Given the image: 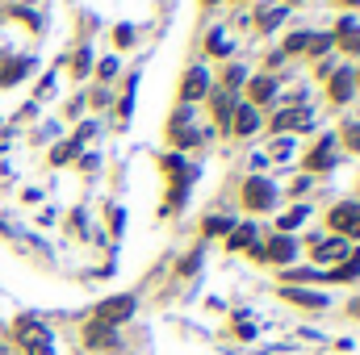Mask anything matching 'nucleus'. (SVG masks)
Returning <instances> with one entry per match:
<instances>
[{
  "mask_svg": "<svg viewBox=\"0 0 360 355\" xmlns=\"http://www.w3.org/2000/svg\"><path fill=\"white\" fill-rule=\"evenodd\" d=\"M205 51H210V55H231V42L222 38V29H214V34L205 38Z\"/></svg>",
  "mask_w": 360,
  "mask_h": 355,
  "instance_id": "nucleus-27",
  "label": "nucleus"
},
{
  "mask_svg": "<svg viewBox=\"0 0 360 355\" xmlns=\"http://www.w3.org/2000/svg\"><path fill=\"white\" fill-rule=\"evenodd\" d=\"M285 13H289L285 4H264V8H260V17H256V21H260V34H272V29L285 21Z\"/></svg>",
  "mask_w": 360,
  "mask_h": 355,
  "instance_id": "nucleus-19",
  "label": "nucleus"
},
{
  "mask_svg": "<svg viewBox=\"0 0 360 355\" xmlns=\"http://www.w3.org/2000/svg\"><path fill=\"white\" fill-rule=\"evenodd\" d=\"M89 63H92L89 46H80V55H76V59H72V72H76V76H89Z\"/></svg>",
  "mask_w": 360,
  "mask_h": 355,
  "instance_id": "nucleus-29",
  "label": "nucleus"
},
{
  "mask_svg": "<svg viewBox=\"0 0 360 355\" xmlns=\"http://www.w3.org/2000/svg\"><path fill=\"white\" fill-rule=\"evenodd\" d=\"M281 280L297 288V284H306V280H327V272H319V267H285Z\"/></svg>",
  "mask_w": 360,
  "mask_h": 355,
  "instance_id": "nucleus-18",
  "label": "nucleus"
},
{
  "mask_svg": "<svg viewBox=\"0 0 360 355\" xmlns=\"http://www.w3.org/2000/svg\"><path fill=\"white\" fill-rule=\"evenodd\" d=\"M310 247H314V260H319V264H335V260H348V247H352V243L335 234V239H314Z\"/></svg>",
  "mask_w": 360,
  "mask_h": 355,
  "instance_id": "nucleus-13",
  "label": "nucleus"
},
{
  "mask_svg": "<svg viewBox=\"0 0 360 355\" xmlns=\"http://www.w3.org/2000/svg\"><path fill=\"white\" fill-rule=\"evenodd\" d=\"M134 314V297H109V301H101V309H96V322H105V326H117V322H126Z\"/></svg>",
  "mask_w": 360,
  "mask_h": 355,
  "instance_id": "nucleus-9",
  "label": "nucleus"
},
{
  "mask_svg": "<svg viewBox=\"0 0 360 355\" xmlns=\"http://www.w3.org/2000/svg\"><path fill=\"white\" fill-rule=\"evenodd\" d=\"M281 297H285V301H293V305H302V309H323V305H327V297H323V293L293 288V284H285V288H281Z\"/></svg>",
  "mask_w": 360,
  "mask_h": 355,
  "instance_id": "nucleus-15",
  "label": "nucleus"
},
{
  "mask_svg": "<svg viewBox=\"0 0 360 355\" xmlns=\"http://www.w3.org/2000/svg\"><path fill=\"white\" fill-rule=\"evenodd\" d=\"M252 255H256V260H269V264L289 267L293 260H297V239H293V234H272L269 247H252Z\"/></svg>",
  "mask_w": 360,
  "mask_h": 355,
  "instance_id": "nucleus-5",
  "label": "nucleus"
},
{
  "mask_svg": "<svg viewBox=\"0 0 360 355\" xmlns=\"http://www.w3.org/2000/svg\"><path fill=\"white\" fill-rule=\"evenodd\" d=\"M331 46H335V34H310V46H306V55H310V59H323Z\"/></svg>",
  "mask_w": 360,
  "mask_h": 355,
  "instance_id": "nucleus-21",
  "label": "nucleus"
},
{
  "mask_svg": "<svg viewBox=\"0 0 360 355\" xmlns=\"http://www.w3.org/2000/svg\"><path fill=\"white\" fill-rule=\"evenodd\" d=\"M256 130H260V109L248 105V100H239V105H235V117H231V134L248 138V134H256Z\"/></svg>",
  "mask_w": 360,
  "mask_h": 355,
  "instance_id": "nucleus-11",
  "label": "nucleus"
},
{
  "mask_svg": "<svg viewBox=\"0 0 360 355\" xmlns=\"http://www.w3.org/2000/svg\"><path fill=\"white\" fill-rule=\"evenodd\" d=\"M348 318H360V297L356 301H348Z\"/></svg>",
  "mask_w": 360,
  "mask_h": 355,
  "instance_id": "nucleus-34",
  "label": "nucleus"
},
{
  "mask_svg": "<svg viewBox=\"0 0 360 355\" xmlns=\"http://www.w3.org/2000/svg\"><path fill=\"white\" fill-rule=\"evenodd\" d=\"M76 155H80V142L72 138V142H63V147H55V151H51V163H55V168H63V163H72Z\"/></svg>",
  "mask_w": 360,
  "mask_h": 355,
  "instance_id": "nucleus-24",
  "label": "nucleus"
},
{
  "mask_svg": "<svg viewBox=\"0 0 360 355\" xmlns=\"http://www.w3.org/2000/svg\"><path fill=\"white\" fill-rule=\"evenodd\" d=\"M235 92H226V88H210V109H214V117H218V126L231 134V117H235Z\"/></svg>",
  "mask_w": 360,
  "mask_h": 355,
  "instance_id": "nucleus-12",
  "label": "nucleus"
},
{
  "mask_svg": "<svg viewBox=\"0 0 360 355\" xmlns=\"http://www.w3.org/2000/svg\"><path fill=\"white\" fill-rule=\"evenodd\" d=\"M13 339H17V347L25 355H55L51 330H46L38 318H17V322H13Z\"/></svg>",
  "mask_w": 360,
  "mask_h": 355,
  "instance_id": "nucleus-1",
  "label": "nucleus"
},
{
  "mask_svg": "<svg viewBox=\"0 0 360 355\" xmlns=\"http://www.w3.org/2000/svg\"><path fill=\"white\" fill-rule=\"evenodd\" d=\"M210 72L205 67H188V76H184V84H180V100L184 105H197V100H205L210 96Z\"/></svg>",
  "mask_w": 360,
  "mask_h": 355,
  "instance_id": "nucleus-8",
  "label": "nucleus"
},
{
  "mask_svg": "<svg viewBox=\"0 0 360 355\" xmlns=\"http://www.w3.org/2000/svg\"><path fill=\"white\" fill-rule=\"evenodd\" d=\"M306 217H310V205H297V209H289V213L276 222V234H289V230H297Z\"/></svg>",
  "mask_w": 360,
  "mask_h": 355,
  "instance_id": "nucleus-20",
  "label": "nucleus"
},
{
  "mask_svg": "<svg viewBox=\"0 0 360 355\" xmlns=\"http://www.w3.org/2000/svg\"><path fill=\"white\" fill-rule=\"evenodd\" d=\"M356 88H360V72H356Z\"/></svg>",
  "mask_w": 360,
  "mask_h": 355,
  "instance_id": "nucleus-36",
  "label": "nucleus"
},
{
  "mask_svg": "<svg viewBox=\"0 0 360 355\" xmlns=\"http://www.w3.org/2000/svg\"><path fill=\"white\" fill-rule=\"evenodd\" d=\"M276 201H281V188H276L269 176H248L243 180V205H248L252 213H264Z\"/></svg>",
  "mask_w": 360,
  "mask_h": 355,
  "instance_id": "nucleus-2",
  "label": "nucleus"
},
{
  "mask_svg": "<svg viewBox=\"0 0 360 355\" xmlns=\"http://www.w3.org/2000/svg\"><path fill=\"white\" fill-rule=\"evenodd\" d=\"M172 142L184 151V147H197V142H201V134H197L193 126H172Z\"/></svg>",
  "mask_w": 360,
  "mask_h": 355,
  "instance_id": "nucleus-25",
  "label": "nucleus"
},
{
  "mask_svg": "<svg viewBox=\"0 0 360 355\" xmlns=\"http://www.w3.org/2000/svg\"><path fill=\"white\" fill-rule=\"evenodd\" d=\"M243 247H248V251L256 247V226H252V222H248V226H235V230L226 234V251H243Z\"/></svg>",
  "mask_w": 360,
  "mask_h": 355,
  "instance_id": "nucleus-17",
  "label": "nucleus"
},
{
  "mask_svg": "<svg viewBox=\"0 0 360 355\" xmlns=\"http://www.w3.org/2000/svg\"><path fill=\"white\" fill-rule=\"evenodd\" d=\"M201 230L214 239V234H231V230H235V222H231V217H222V213H210V217L201 222Z\"/></svg>",
  "mask_w": 360,
  "mask_h": 355,
  "instance_id": "nucleus-22",
  "label": "nucleus"
},
{
  "mask_svg": "<svg viewBox=\"0 0 360 355\" xmlns=\"http://www.w3.org/2000/svg\"><path fill=\"white\" fill-rule=\"evenodd\" d=\"M335 46L348 51V55H360V25L352 17H344V21L335 25Z\"/></svg>",
  "mask_w": 360,
  "mask_h": 355,
  "instance_id": "nucleus-14",
  "label": "nucleus"
},
{
  "mask_svg": "<svg viewBox=\"0 0 360 355\" xmlns=\"http://www.w3.org/2000/svg\"><path fill=\"white\" fill-rule=\"evenodd\" d=\"M310 126H314V109H306V105H289L272 117V130L285 134V138H293L297 130H310Z\"/></svg>",
  "mask_w": 360,
  "mask_h": 355,
  "instance_id": "nucleus-4",
  "label": "nucleus"
},
{
  "mask_svg": "<svg viewBox=\"0 0 360 355\" xmlns=\"http://www.w3.org/2000/svg\"><path fill=\"white\" fill-rule=\"evenodd\" d=\"M306 46H310V29H297V34H289V42L281 46V55L289 59V55H302Z\"/></svg>",
  "mask_w": 360,
  "mask_h": 355,
  "instance_id": "nucleus-23",
  "label": "nucleus"
},
{
  "mask_svg": "<svg viewBox=\"0 0 360 355\" xmlns=\"http://www.w3.org/2000/svg\"><path fill=\"white\" fill-rule=\"evenodd\" d=\"M117 42H122V46H130V42H134V29H130V25H122V29H117Z\"/></svg>",
  "mask_w": 360,
  "mask_h": 355,
  "instance_id": "nucleus-33",
  "label": "nucleus"
},
{
  "mask_svg": "<svg viewBox=\"0 0 360 355\" xmlns=\"http://www.w3.org/2000/svg\"><path fill=\"white\" fill-rule=\"evenodd\" d=\"M84 343H89V347H113V343H117V330H113V326H105V322H89Z\"/></svg>",
  "mask_w": 360,
  "mask_h": 355,
  "instance_id": "nucleus-16",
  "label": "nucleus"
},
{
  "mask_svg": "<svg viewBox=\"0 0 360 355\" xmlns=\"http://www.w3.org/2000/svg\"><path fill=\"white\" fill-rule=\"evenodd\" d=\"M331 72H335V63H331V59H319V67H314V76H319V80H327Z\"/></svg>",
  "mask_w": 360,
  "mask_h": 355,
  "instance_id": "nucleus-32",
  "label": "nucleus"
},
{
  "mask_svg": "<svg viewBox=\"0 0 360 355\" xmlns=\"http://www.w3.org/2000/svg\"><path fill=\"white\" fill-rule=\"evenodd\" d=\"M272 155H276V159H289V155H293V138H276V142H272Z\"/></svg>",
  "mask_w": 360,
  "mask_h": 355,
  "instance_id": "nucleus-30",
  "label": "nucleus"
},
{
  "mask_svg": "<svg viewBox=\"0 0 360 355\" xmlns=\"http://www.w3.org/2000/svg\"><path fill=\"white\" fill-rule=\"evenodd\" d=\"M340 4H348V8H356V4H360V0H340Z\"/></svg>",
  "mask_w": 360,
  "mask_h": 355,
  "instance_id": "nucleus-35",
  "label": "nucleus"
},
{
  "mask_svg": "<svg viewBox=\"0 0 360 355\" xmlns=\"http://www.w3.org/2000/svg\"><path fill=\"white\" fill-rule=\"evenodd\" d=\"M327 96H331V105H348L356 96V67H335L327 76Z\"/></svg>",
  "mask_w": 360,
  "mask_h": 355,
  "instance_id": "nucleus-6",
  "label": "nucleus"
},
{
  "mask_svg": "<svg viewBox=\"0 0 360 355\" xmlns=\"http://www.w3.org/2000/svg\"><path fill=\"white\" fill-rule=\"evenodd\" d=\"M243 88H248V105H256V109L276 105V80H272L269 72H264V76H252Z\"/></svg>",
  "mask_w": 360,
  "mask_h": 355,
  "instance_id": "nucleus-10",
  "label": "nucleus"
},
{
  "mask_svg": "<svg viewBox=\"0 0 360 355\" xmlns=\"http://www.w3.org/2000/svg\"><path fill=\"white\" fill-rule=\"evenodd\" d=\"M340 134H344V147H348V151H356V155H360V121H348V126H344Z\"/></svg>",
  "mask_w": 360,
  "mask_h": 355,
  "instance_id": "nucleus-28",
  "label": "nucleus"
},
{
  "mask_svg": "<svg viewBox=\"0 0 360 355\" xmlns=\"http://www.w3.org/2000/svg\"><path fill=\"white\" fill-rule=\"evenodd\" d=\"M96 76L101 80H109V76H117V59L109 55V59H101V67H96Z\"/></svg>",
  "mask_w": 360,
  "mask_h": 355,
  "instance_id": "nucleus-31",
  "label": "nucleus"
},
{
  "mask_svg": "<svg viewBox=\"0 0 360 355\" xmlns=\"http://www.w3.org/2000/svg\"><path fill=\"white\" fill-rule=\"evenodd\" d=\"M327 226H331L340 239L356 243L360 239V201H340V205L327 213Z\"/></svg>",
  "mask_w": 360,
  "mask_h": 355,
  "instance_id": "nucleus-3",
  "label": "nucleus"
},
{
  "mask_svg": "<svg viewBox=\"0 0 360 355\" xmlns=\"http://www.w3.org/2000/svg\"><path fill=\"white\" fill-rule=\"evenodd\" d=\"M335 142H340L335 134H323V138L314 142V151L306 155V172H310V176H314V172H331V168H335Z\"/></svg>",
  "mask_w": 360,
  "mask_h": 355,
  "instance_id": "nucleus-7",
  "label": "nucleus"
},
{
  "mask_svg": "<svg viewBox=\"0 0 360 355\" xmlns=\"http://www.w3.org/2000/svg\"><path fill=\"white\" fill-rule=\"evenodd\" d=\"M243 84H248V72L231 63V67H226V76H222V88H226V92H235V88H243Z\"/></svg>",
  "mask_w": 360,
  "mask_h": 355,
  "instance_id": "nucleus-26",
  "label": "nucleus"
}]
</instances>
